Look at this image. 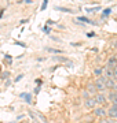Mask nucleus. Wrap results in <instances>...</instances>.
Instances as JSON below:
<instances>
[{"mask_svg": "<svg viewBox=\"0 0 117 123\" xmlns=\"http://www.w3.org/2000/svg\"><path fill=\"white\" fill-rule=\"evenodd\" d=\"M43 30H44V33H47V34H48V33H50V27L48 26H44V27H43Z\"/></svg>", "mask_w": 117, "mask_h": 123, "instance_id": "nucleus-23", "label": "nucleus"}, {"mask_svg": "<svg viewBox=\"0 0 117 123\" xmlns=\"http://www.w3.org/2000/svg\"><path fill=\"white\" fill-rule=\"evenodd\" d=\"M95 101H96V104H99V105H103L105 103L108 101V96L105 94V93H96L94 96Z\"/></svg>", "mask_w": 117, "mask_h": 123, "instance_id": "nucleus-2", "label": "nucleus"}, {"mask_svg": "<svg viewBox=\"0 0 117 123\" xmlns=\"http://www.w3.org/2000/svg\"><path fill=\"white\" fill-rule=\"evenodd\" d=\"M94 75L96 77V78H99V77H102V75H103V70H102V68H99V67L94 68Z\"/></svg>", "mask_w": 117, "mask_h": 123, "instance_id": "nucleus-10", "label": "nucleus"}, {"mask_svg": "<svg viewBox=\"0 0 117 123\" xmlns=\"http://www.w3.org/2000/svg\"><path fill=\"white\" fill-rule=\"evenodd\" d=\"M113 79H116L117 81V66L113 68Z\"/></svg>", "mask_w": 117, "mask_h": 123, "instance_id": "nucleus-18", "label": "nucleus"}, {"mask_svg": "<svg viewBox=\"0 0 117 123\" xmlns=\"http://www.w3.org/2000/svg\"><path fill=\"white\" fill-rule=\"evenodd\" d=\"M8 75H10V73H7V71H6V73H3V74H1V78L6 79L7 77H8Z\"/></svg>", "mask_w": 117, "mask_h": 123, "instance_id": "nucleus-21", "label": "nucleus"}, {"mask_svg": "<svg viewBox=\"0 0 117 123\" xmlns=\"http://www.w3.org/2000/svg\"><path fill=\"white\" fill-rule=\"evenodd\" d=\"M92 111H94L95 116H106L108 115V110H105L103 107H95Z\"/></svg>", "mask_w": 117, "mask_h": 123, "instance_id": "nucleus-4", "label": "nucleus"}, {"mask_svg": "<svg viewBox=\"0 0 117 123\" xmlns=\"http://www.w3.org/2000/svg\"><path fill=\"white\" fill-rule=\"evenodd\" d=\"M22 78H23V75H22V74H19L18 77L15 78V82H18V81H21V79H22Z\"/></svg>", "mask_w": 117, "mask_h": 123, "instance_id": "nucleus-22", "label": "nucleus"}, {"mask_svg": "<svg viewBox=\"0 0 117 123\" xmlns=\"http://www.w3.org/2000/svg\"><path fill=\"white\" fill-rule=\"evenodd\" d=\"M84 107H86V108H92V110H94L95 107H96V101H95L94 97H88L87 100H84Z\"/></svg>", "mask_w": 117, "mask_h": 123, "instance_id": "nucleus-5", "label": "nucleus"}, {"mask_svg": "<svg viewBox=\"0 0 117 123\" xmlns=\"http://www.w3.org/2000/svg\"><path fill=\"white\" fill-rule=\"evenodd\" d=\"M45 51L47 52H51V53H63L62 49H57V48H47Z\"/></svg>", "mask_w": 117, "mask_h": 123, "instance_id": "nucleus-12", "label": "nucleus"}, {"mask_svg": "<svg viewBox=\"0 0 117 123\" xmlns=\"http://www.w3.org/2000/svg\"><path fill=\"white\" fill-rule=\"evenodd\" d=\"M0 27H1V26H0Z\"/></svg>", "mask_w": 117, "mask_h": 123, "instance_id": "nucleus-25", "label": "nucleus"}, {"mask_svg": "<svg viewBox=\"0 0 117 123\" xmlns=\"http://www.w3.org/2000/svg\"><path fill=\"white\" fill-rule=\"evenodd\" d=\"M19 97H22L23 100L26 101V103H29V104L32 103V96L29 94V93H21V94H19Z\"/></svg>", "mask_w": 117, "mask_h": 123, "instance_id": "nucleus-9", "label": "nucleus"}, {"mask_svg": "<svg viewBox=\"0 0 117 123\" xmlns=\"http://www.w3.org/2000/svg\"><path fill=\"white\" fill-rule=\"evenodd\" d=\"M110 12H112V8H106V10L103 11V17H106V15H109Z\"/></svg>", "mask_w": 117, "mask_h": 123, "instance_id": "nucleus-19", "label": "nucleus"}, {"mask_svg": "<svg viewBox=\"0 0 117 123\" xmlns=\"http://www.w3.org/2000/svg\"><path fill=\"white\" fill-rule=\"evenodd\" d=\"M106 66L110 67V68H114L117 66V57L116 56H110L108 59V63H106Z\"/></svg>", "mask_w": 117, "mask_h": 123, "instance_id": "nucleus-6", "label": "nucleus"}, {"mask_svg": "<svg viewBox=\"0 0 117 123\" xmlns=\"http://www.w3.org/2000/svg\"><path fill=\"white\" fill-rule=\"evenodd\" d=\"M112 47H113V48H117V40H116V41H114V43L112 44Z\"/></svg>", "mask_w": 117, "mask_h": 123, "instance_id": "nucleus-24", "label": "nucleus"}, {"mask_svg": "<svg viewBox=\"0 0 117 123\" xmlns=\"http://www.w3.org/2000/svg\"><path fill=\"white\" fill-rule=\"evenodd\" d=\"M99 123H114V122H113L112 118H105V119H101Z\"/></svg>", "mask_w": 117, "mask_h": 123, "instance_id": "nucleus-16", "label": "nucleus"}, {"mask_svg": "<svg viewBox=\"0 0 117 123\" xmlns=\"http://www.w3.org/2000/svg\"><path fill=\"white\" fill-rule=\"evenodd\" d=\"M55 10H58V11H62V12H68V14H73V10L65 8V7H55Z\"/></svg>", "mask_w": 117, "mask_h": 123, "instance_id": "nucleus-11", "label": "nucleus"}, {"mask_svg": "<svg viewBox=\"0 0 117 123\" xmlns=\"http://www.w3.org/2000/svg\"><path fill=\"white\" fill-rule=\"evenodd\" d=\"M108 116L112 119H116L117 116V104H112V105L108 108Z\"/></svg>", "mask_w": 117, "mask_h": 123, "instance_id": "nucleus-3", "label": "nucleus"}, {"mask_svg": "<svg viewBox=\"0 0 117 123\" xmlns=\"http://www.w3.org/2000/svg\"><path fill=\"white\" fill-rule=\"evenodd\" d=\"M95 93L96 94V88H95V85L94 84H88V93Z\"/></svg>", "mask_w": 117, "mask_h": 123, "instance_id": "nucleus-14", "label": "nucleus"}, {"mask_svg": "<svg viewBox=\"0 0 117 123\" xmlns=\"http://www.w3.org/2000/svg\"><path fill=\"white\" fill-rule=\"evenodd\" d=\"M77 21H81L83 23H88V25H96L94 21H91L90 18H87V17H79L77 18Z\"/></svg>", "mask_w": 117, "mask_h": 123, "instance_id": "nucleus-8", "label": "nucleus"}, {"mask_svg": "<svg viewBox=\"0 0 117 123\" xmlns=\"http://www.w3.org/2000/svg\"><path fill=\"white\" fill-rule=\"evenodd\" d=\"M106 82H108V78H105L103 75L95 79L94 85H95V88H96V92H98V93H105V92H106V90H108Z\"/></svg>", "mask_w": 117, "mask_h": 123, "instance_id": "nucleus-1", "label": "nucleus"}, {"mask_svg": "<svg viewBox=\"0 0 117 123\" xmlns=\"http://www.w3.org/2000/svg\"><path fill=\"white\" fill-rule=\"evenodd\" d=\"M103 77L105 78H108V79H110V78H113V68H110V67H105L103 68Z\"/></svg>", "mask_w": 117, "mask_h": 123, "instance_id": "nucleus-7", "label": "nucleus"}, {"mask_svg": "<svg viewBox=\"0 0 117 123\" xmlns=\"http://www.w3.org/2000/svg\"><path fill=\"white\" fill-rule=\"evenodd\" d=\"M99 10H101V7H99V6H96V7H88V8H86V11L87 12H95V11H99Z\"/></svg>", "mask_w": 117, "mask_h": 123, "instance_id": "nucleus-15", "label": "nucleus"}, {"mask_svg": "<svg viewBox=\"0 0 117 123\" xmlns=\"http://www.w3.org/2000/svg\"><path fill=\"white\" fill-rule=\"evenodd\" d=\"M83 97H84V100H87V98L90 97V93H88V92H84V93H83Z\"/></svg>", "mask_w": 117, "mask_h": 123, "instance_id": "nucleus-20", "label": "nucleus"}, {"mask_svg": "<svg viewBox=\"0 0 117 123\" xmlns=\"http://www.w3.org/2000/svg\"><path fill=\"white\" fill-rule=\"evenodd\" d=\"M52 60L54 62H69V59L65 56H57V57H52Z\"/></svg>", "mask_w": 117, "mask_h": 123, "instance_id": "nucleus-13", "label": "nucleus"}, {"mask_svg": "<svg viewBox=\"0 0 117 123\" xmlns=\"http://www.w3.org/2000/svg\"><path fill=\"white\" fill-rule=\"evenodd\" d=\"M47 4H48V0H43V4H41V11H44L47 8Z\"/></svg>", "mask_w": 117, "mask_h": 123, "instance_id": "nucleus-17", "label": "nucleus"}]
</instances>
